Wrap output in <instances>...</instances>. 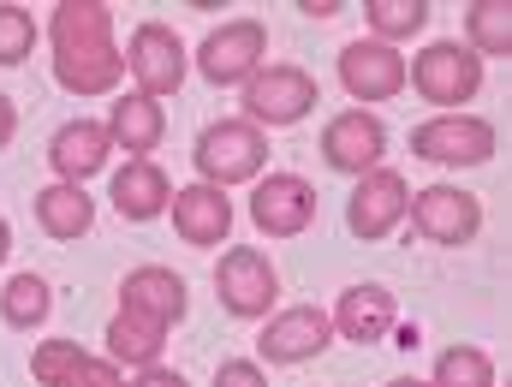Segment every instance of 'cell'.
I'll return each mask as SVG.
<instances>
[{
    "instance_id": "4",
    "label": "cell",
    "mask_w": 512,
    "mask_h": 387,
    "mask_svg": "<svg viewBox=\"0 0 512 387\" xmlns=\"http://www.w3.org/2000/svg\"><path fill=\"white\" fill-rule=\"evenodd\" d=\"M268 66V30L262 18H227L221 30H209L197 42V72L215 84V90H245L256 72Z\"/></svg>"
},
{
    "instance_id": "3",
    "label": "cell",
    "mask_w": 512,
    "mask_h": 387,
    "mask_svg": "<svg viewBox=\"0 0 512 387\" xmlns=\"http://www.w3.org/2000/svg\"><path fill=\"white\" fill-rule=\"evenodd\" d=\"M405 84H411L423 102H435L441 114H459V102H471V96L483 90V60H477L465 42L441 36V42H429L423 54H411Z\"/></svg>"
},
{
    "instance_id": "30",
    "label": "cell",
    "mask_w": 512,
    "mask_h": 387,
    "mask_svg": "<svg viewBox=\"0 0 512 387\" xmlns=\"http://www.w3.org/2000/svg\"><path fill=\"white\" fill-rule=\"evenodd\" d=\"M215 387H268V376H262V364H251V358H227L215 370Z\"/></svg>"
},
{
    "instance_id": "35",
    "label": "cell",
    "mask_w": 512,
    "mask_h": 387,
    "mask_svg": "<svg viewBox=\"0 0 512 387\" xmlns=\"http://www.w3.org/2000/svg\"><path fill=\"white\" fill-rule=\"evenodd\" d=\"M387 387H429V382H417V376H399V382H387Z\"/></svg>"
},
{
    "instance_id": "17",
    "label": "cell",
    "mask_w": 512,
    "mask_h": 387,
    "mask_svg": "<svg viewBox=\"0 0 512 387\" xmlns=\"http://www.w3.org/2000/svg\"><path fill=\"white\" fill-rule=\"evenodd\" d=\"M328 322L352 346H382L387 334H393V292H387L382 280H358V286H346L334 298V316Z\"/></svg>"
},
{
    "instance_id": "6",
    "label": "cell",
    "mask_w": 512,
    "mask_h": 387,
    "mask_svg": "<svg viewBox=\"0 0 512 387\" xmlns=\"http://www.w3.org/2000/svg\"><path fill=\"white\" fill-rule=\"evenodd\" d=\"M322 102V90H316V78L304 72V66H262L251 84H245V126H298L310 108Z\"/></svg>"
},
{
    "instance_id": "20",
    "label": "cell",
    "mask_w": 512,
    "mask_h": 387,
    "mask_svg": "<svg viewBox=\"0 0 512 387\" xmlns=\"http://www.w3.org/2000/svg\"><path fill=\"white\" fill-rule=\"evenodd\" d=\"M108 197H114L120 221H155V215L173 203V185H167V173H161L155 161H126V167L114 173Z\"/></svg>"
},
{
    "instance_id": "26",
    "label": "cell",
    "mask_w": 512,
    "mask_h": 387,
    "mask_svg": "<svg viewBox=\"0 0 512 387\" xmlns=\"http://www.w3.org/2000/svg\"><path fill=\"white\" fill-rule=\"evenodd\" d=\"M364 18H370V42L393 48V42H405V36H417L429 24V6L423 0H370Z\"/></svg>"
},
{
    "instance_id": "24",
    "label": "cell",
    "mask_w": 512,
    "mask_h": 387,
    "mask_svg": "<svg viewBox=\"0 0 512 387\" xmlns=\"http://www.w3.org/2000/svg\"><path fill=\"white\" fill-rule=\"evenodd\" d=\"M48 310H54V292H48V280L42 274H12L6 286H0V316L12 322V328H42L48 322Z\"/></svg>"
},
{
    "instance_id": "25",
    "label": "cell",
    "mask_w": 512,
    "mask_h": 387,
    "mask_svg": "<svg viewBox=\"0 0 512 387\" xmlns=\"http://www.w3.org/2000/svg\"><path fill=\"white\" fill-rule=\"evenodd\" d=\"M429 387H495V358L483 346H447L435 358Z\"/></svg>"
},
{
    "instance_id": "31",
    "label": "cell",
    "mask_w": 512,
    "mask_h": 387,
    "mask_svg": "<svg viewBox=\"0 0 512 387\" xmlns=\"http://www.w3.org/2000/svg\"><path fill=\"white\" fill-rule=\"evenodd\" d=\"M126 387H191L179 370H167V364H149V370H137Z\"/></svg>"
},
{
    "instance_id": "9",
    "label": "cell",
    "mask_w": 512,
    "mask_h": 387,
    "mask_svg": "<svg viewBox=\"0 0 512 387\" xmlns=\"http://www.w3.org/2000/svg\"><path fill=\"white\" fill-rule=\"evenodd\" d=\"M411 155L435 167H483L495 155V126L477 114H435L411 131Z\"/></svg>"
},
{
    "instance_id": "21",
    "label": "cell",
    "mask_w": 512,
    "mask_h": 387,
    "mask_svg": "<svg viewBox=\"0 0 512 387\" xmlns=\"http://www.w3.org/2000/svg\"><path fill=\"white\" fill-rule=\"evenodd\" d=\"M36 227L48 233V239H84L90 227H96V203L84 197V185H48V191H36Z\"/></svg>"
},
{
    "instance_id": "16",
    "label": "cell",
    "mask_w": 512,
    "mask_h": 387,
    "mask_svg": "<svg viewBox=\"0 0 512 387\" xmlns=\"http://www.w3.org/2000/svg\"><path fill=\"white\" fill-rule=\"evenodd\" d=\"M167 209H173V233L197 251H215L233 233V197L215 185H185V191H173Z\"/></svg>"
},
{
    "instance_id": "1",
    "label": "cell",
    "mask_w": 512,
    "mask_h": 387,
    "mask_svg": "<svg viewBox=\"0 0 512 387\" xmlns=\"http://www.w3.org/2000/svg\"><path fill=\"white\" fill-rule=\"evenodd\" d=\"M48 60L54 84L72 96H108L126 78V54L114 42L108 0H60L48 18Z\"/></svg>"
},
{
    "instance_id": "34",
    "label": "cell",
    "mask_w": 512,
    "mask_h": 387,
    "mask_svg": "<svg viewBox=\"0 0 512 387\" xmlns=\"http://www.w3.org/2000/svg\"><path fill=\"white\" fill-rule=\"evenodd\" d=\"M12 257V227H6V221H0V262Z\"/></svg>"
},
{
    "instance_id": "32",
    "label": "cell",
    "mask_w": 512,
    "mask_h": 387,
    "mask_svg": "<svg viewBox=\"0 0 512 387\" xmlns=\"http://www.w3.org/2000/svg\"><path fill=\"white\" fill-rule=\"evenodd\" d=\"M12 131H18V108H12V96H0V149L12 143Z\"/></svg>"
},
{
    "instance_id": "27",
    "label": "cell",
    "mask_w": 512,
    "mask_h": 387,
    "mask_svg": "<svg viewBox=\"0 0 512 387\" xmlns=\"http://www.w3.org/2000/svg\"><path fill=\"white\" fill-rule=\"evenodd\" d=\"M84 358H90V352H84L78 340H42V346L30 352V376L42 387H66V376H72Z\"/></svg>"
},
{
    "instance_id": "15",
    "label": "cell",
    "mask_w": 512,
    "mask_h": 387,
    "mask_svg": "<svg viewBox=\"0 0 512 387\" xmlns=\"http://www.w3.org/2000/svg\"><path fill=\"white\" fill-rule=\"evenodd\" d=\"M120 310H126V316H143V322H155V328H173V322H185L191 292H185V280H179L173 268L143 262V268H131L126 280H120Z\"/></svg>"
},
{
    "instance_id": "8",
    "label": "cell",
    "mask_w": 512,
    "mask_h": 387,
    "mask_svg": "<svg viewBox=\"0 0 512 387\" xmlns=\"http://www.w3.org/2000/svg\"><path fill=\"white\" fill-rule=\"evenodd\" d=\"M126 54V72L137 78V96H149V102H161V96H173L179 84H185V42L173 36V24H137L131 30V42L120 48Z\"/></svg>"
},
{
    "instance_id": "19",
    "label": "cell",
    "mask_w": 512,
    "mask_h": 387,
    "mask_svg": "<svg viewBox=\"0 0 512 387\" xmlns=\"http://www.w3.org/2000/svg\"><path fill=\"white\" fill-rule=\"evenodd\" d=\"M161 137H167V114H161V102H149V96H120L114 108H108V143L114 149H126L131 161H149V149H161Z\"/></svg>"
},
{
    "instance_id": "29",
    "label": "cell",
    "mask_w": 512,
    "mask_h": 387,
    "mask_svg": "<svg viewBox=\"0 0 512 387\" xmlns=\"http://www.w3.org/2000/svg\"><path fill=\"white\" fill-rule=\"evenodd\" d=\"M66 387H126V376H120V364H108V358H84V364L66 376Z\"/></svg>"
},
{
    "instance_id": "2",
    "label": "cell",
    "mask_w": 512,
    "mask_h": 387,
    "mask_svg": "<svg viewBox=\"0 0 512 387\" xmlns=\"http://www.w3.org/2000/svg\"><path fill=\"white\" fill-rule=\"evenodd\" d=\"M191 161H197V185L227 191V185L262 179V167H268V137L256 126H245V120H215V126L197 131Z\"/></svg>"
},
{
    "instance_id": "18",
    "label": "cell",
    "mask_w": 512,
    "mask_h": 387,
    "mask_svg": "<svg viewBox=\"0 0 512 387\" xmlns=\"http://www.w3.org/2000/svg\"><path fill=\"white\" fill-rule=\"evenodd\" d=\"M108 155H114V143H108V126H96V120H66L48 137V167L60 173V185H84L90 173L108 167Z\"/></svg>"
},
{
    "instance_id": "13",
    "label": "cell",
    "mask_w": 512,
    "mask_h": 387,
    "mask_svg": "<svg viewBox=\"0 0 512 387\" xmlns=\"http://www.w3.org/2000/svg\"><path fill=\"white\" fill-rule=\"evenodd\" d=\"M405 209H411V185H405L393 167H376V173H364V179L352 185V197H346V227H352L364 245H376V239H387V233L405 221Z\"/></svg>"
},
{
    "instance_id": "28",
    "label": "cell",
    "mask_w": 512,
    "mask_h": 387,
    "mask_svg": "<svg viewBox=\"0 0 512 387\" xmlns=\"http://www.w3.org/2000/svg\"><path fill=\"white\" fill-rule=\"evenodd\" d=\"M36 18L24 6H0V66H24L30 48H36Z\"/></svg>"
},
{
    "instance_id": "10",
    "label": "cell",
    "mask_w": 512,
    "mask_h": 387,
    "mask_svg": "<svg viewBox=\"0 0 512 387\" xmlns=\"http://www.w3.org/2000/svg\"><path fill=\"white\" fill-rule=\"evenodd\" d=\"M316 221V185L298 173H268L251 191V227L262 239H298Z\"/></svg>"
},
{
    "instance_id": "11",
    "label": "cell",
    "mask_w": 512,
    "mask_h": 387,
    "mask_svg": "<svg viewBox=\"0 0 512 387\" xmlns=\"http://www.w3.org/2000/svg\"><path fill=\"white\" fill-rule=\"evenodd\" d=\"M328 346H334V322H328V310H316V304H292V310L268 316L262 334H256V352H262L268 364H310V358H322Z\"/></svg>"
},
{
    "instance_id": "22",
    "label": "cell",
    "mask_w": 512,
    "mask_h": 387,
    "mask_svg": "<svg viewBox=\"0 0 512 387\" xmlns=\"http://www.w3.org/2000/svg\"><path fill=\"white\" fill-rule=\"evenodd\" d=\"M108 364H126V370H149V364H161V346H167V328H155V322H143V316H114L108 322Z\"/></svg>"
},
{
    "instance_id": "14",
    "label": "cell",
    "mask_w": 512,
    "mask_h": 387,
    "mask_svg": "<svg viewBox=\"0 0 512 387\" xmlns=\"http://www.w3.org/2000/svg\"><path fill=\"white\" fill-rule=\"evenodd\" d=\"M340 84H346L352 102H387V96L405 90V54L387 48V42L358 36V42L340 48Z\"/></svg>"
},
{
    "instance_id": "33",
    "label": "cell",
    "mask_w": 512,
    "mask_h": 387,
    "mask_svg": "<svg viewBox=\"0 0 512 387\" xmlns=\"http://www.w3.org/2000/svg\"><path fill=\"white\" fill-rule=\"evenodd\" d=\"M298 6H304V18H334L346 0H298Z\"/></svg>"
},
{
    "instance_id": "5",
    "label": "cell",
    "mask_w": 512,
    "mask_h": 387,
    "mask_svg": "<svg viewBox=\"0 0 512 387\" xmlns=\"http://www.w3.org/2000/svg\"><path fill=\"white\" fill-rule=\"evenodd\" d=\"M215 298H221V310L239 316V322L268 316L274 298H280V274H274L268 251H256V245L221 251V262H215Z\"/></svg>"
},
{
    "instance_id": "12",
    "label": "cell",
    "mask_w": 512,
    "mask_h": 387,
    "mask_svg": "<svg viewBox=\"0 0 512 387\" xmlns=\"http://www.w3.org/2000/svg\"><path fill=\"white\" fill-rule=\"evenodd\" d=\"M382 155H387V126L370 108H346V114H334V120L322 126V161H328L334 173L364 179V173L382 167Z\"/></svg>"
},
{
    "instance_id": "7",
    "label": "cell",
    "mask_w": 512,
    "mask_h": 387,
    "mask_svg": "<svg viewBox=\"0 0 512 387\" xmlns=\"http://www.w3.org/2000/svg\"><path fill=\"white\" fill-rule=\"evenodd\" d=\"M411 233L417 239H429V245H447V251H459V245H471L477 233H483V203L471 197V191H459V185H429V191H411Z\"/></svg>"
},
{
    "instance_id": "23",
    "label": "cell",
    "mask_w": 512,
    "mask_h": 387,
    "mask_svg": "<svg viewBox=\"0 0 512 387\" xmlns=\"http://www.w3.org/2000/svg\"><path fill=\"white\" fill-rule=\"evenodd\" d=\"M465 48L477 60H507L512 54V6L507 0H477L465 12Z\"/></svg>"
}]
</instances>
